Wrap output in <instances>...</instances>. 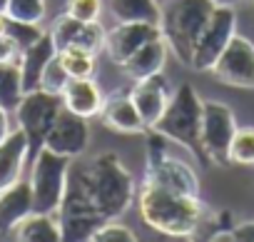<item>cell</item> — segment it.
<instances>
[{
    "label": "cell",
    "mask_w": 254,
    "mask_h": 242,
    "mask_svg": "<svg viewBox=\"0 0 254 242\" xmlns=\"http://www.w3.org/2000/svg\"><path fill=\"white\" fill-rule=\"evenodd\" d=\"M23 75L18 58L15 60H0V105L5 110H15L23 97Z\"/></svg>",
    "instance_id": "cell-23"
},
{
    "label": "cell",
    "mask_w": 254,
    "mask_h": 242,
    "mask_svg": "<svg viewBox=\"0 0 254 242\" xmlns=\"http://www.w3.org/2000/svg\"><path fill=\"white\" fill-rule=\"evenodd\" d=\"M102 102H105V95L100 85L95 82V78H70L67 87L63 90V105L70 112L87 120L100 115Z\"/></svg>",
    "instance_id": "cell-19"
},
{
    "label": "cell",
    "mask_w": 254,
    "mask_h": 242,
    "mask_svg": "<svg viewBox=\"0 0 254 242\" xmlns=\"http://www.w3.org/2000/svg\"><path fill=\"white\" fill-rule=\"evenodd\" d=\"M90 242H137V235L127 227V225L117 222V220H105V222L92 232Z\"/></svg>",
    "instance_id": "cell-29"
},
{
    "label": "cell",
    "mask_w": 254,
    "mask_h": 242,
    "mask_svg": "<svg viewBox=\"0 0 254 242\" xmlns=\"http://www.w3.org/2000/svg\"><path fill=\"white\" fill-rule=\"evenodd\" d=\"M13 133V125H10V110H5L0 105V145L8 140V135Z\"/></svg>",
    "instance_id": "cell-32"
},
{
    "label": "cell",
    "mask_w": 254,
    "mask_h": 242,
    "mask_svg": "<svg viewBox=\"0 0 254 242\" xmlns=\"http://www.w3.org/2000/svg\"><path fill=\"white\" fill-rule=\"evenodd\" d=\"M237 33V13L232 5H217L207 20V25L199 33V40L194 45V58H192V70L194 73H209L229 40Z\"/></svg>",
    "instance_id": "cell-9"
},
{
    "label": "cell",
    "mask_w": 254,
    "mask_h": 242,
    "mask_svg": "<svg viewBox=\"0 0 254 242\" xmlns=\"http://www.w3.org/2000/svg\"><path fill=\"white\" fill-rule=\"evenodd\" d=\"M30 158V145L28 138L20 128H15L8 140L0 145V190L10 187L15 180L23 177V167Z\"/></svg>",
    "instance_id": "cell-20"
},
{
    "label": "cell",
    "mask_w": 254,
    "mask_h": 242,
    "mask_svg": "<svg viewBox=\"0 0 254 242\" xmlns=\"http://www.w3.org/2000/svg\"><path fill=\"white\" fill-rule=\"evenodd\" d=\"M67 82H70V75H67V70L63 68L60 58L55 55V58H53V60L45 65V70H43V78H40V90L53 92V95H63V90L67 87Z\"/></svg>",
    "instance_id": "cell-28"
},
{
    "label": "cell",
    "mask_w": 254,
    "mask_h": 242,
    "mask_svg": "<svg viewBox=\"0 0 254 242\" xmlns=\"http://www.w3.org/2000/svg\"><path fill=\"white\" fill-rule=\"evenodd\" d=\"M63 95H53V92H45V90H30L20 97L18 107L13 110L15 112V123L18 128L25 133L28 138V145H30V160L33 155L43 148L45 143V135L50 133L55 117L60 115L63 110Z\"/></svg>",
    "instance_id": "cell-7"
},
{
    "label": "cell",
    "mask_w": 254,
    "mask_h": 242,
    "mask_svg": "<svg viewBox=\"0 0 254 242\" xmlns=\"http://www.w3.org/2000/svg\"><path fill=\"white\" fill-rule=\"evenodd\" d=\"M65 13L82 23H95L102 15V0H65Z\"/></svg>",
    "instance_id": "cell-30"
},
{
    "label": "cell",
    "mask_w": 254,
    "mask_h": 242,
    "mask_svg": "<svg viewBox=\"0 0 254 242\" xmlns=\"http://www.w3.org/2000/svg\"><path fill=\"white\" fill-rule=\"evenodd\" d=\"M107 10L115 23L160 25V20H162V5L157 0H107Z\"/></svg>",
    "instance_id": "cell-22"
},
{
    "label": "cell",
    "mask_w": 254,
    "mask_h": 242,
    "mask_svg": "<svg viewBox=\"0 0 254 242\" xmlns=\"http://www.w3.org/2000/svg\"><path fill=\"white\" fill-rule=\"evenodd\" d=\"M167 58H170V45L160 35V38L145 43L140 50H135L130 58L120 65V70L135 82V80H142V78H150V75L162 73L165 65H167Z\"/></svg>",
    "instance_id": "cell-16"
},
{
    "label": "cell",
    "mask_w": 254,
    "mask_h": 242,
    "mask_svg": "<svg viewBox=\"0 0 254 242\" xmlns=\"http://www.w3.org/2000/svg\"><path fill=\"white\" fill-rule=\"evenodd\" d=\"M5 20H8V18H5ZM43 33H45V28H43V25L18 23V20H8V23H5V35H8V38H10V43L15 45L18 55H20L25 48H30L33 43H38V40L43 38Z\"/></svg>",
    "instance_id": "cell-26"
},
{
    "label": "cell",
    "mask_w": 254,
    "mask_h": 242,
    "mask_svg": "<svg viewBox=\"0 0 254 242\" xmlns=\"http://www.w3.org/2000/svg\"><path fill=\"white\" fill-rule=\"evenodd\" d=\"M160 35H162L160 25H152V23H115L105 35V53L110 63L120 68L135 50H140L145 43Z\"/></svg>",
    "instance_id": "cell-12"
},
{
    "label": "cell",
    "mask_w": 254,
    "mask_h": 242,
    "mask_svg": "<svg viewBox=\"0 0 254 242\" xmlns=\"http://www.w3.org/2000/svg\"><path fill=\"white\" fill-rule=\"evenodd\" d=\"M202 105L204 100H199L197 90L190 82H182L172 92L167 110L152 130L165 135L170 143L185 148L199 162H207V155L202 150Z\"/></svg>",
    "instance_id": "cell-2"
},
{
    "label": "cell",
    "mask_w": 254,
    "mask_h": 242,
    "mask_svg": "<svg viewBox=\"0 0 254 242\" xmlns=\"http://www.w3.org/2000/svg\"><path fill=\"white\" fill-rule=\"evenodd\" d=\"M237 117L229 105L219 100H204L202 105V150L212 165H232L229 145L237 133Z\"/></svg>",
    "instance_id": "cell-8"
},
{
    "label": "cell",
    "mask_w": 254,
    "mask_h": 242,
    "mask_svg": "<svg viewBox=\"0 0 254 242\" xmlns=\"http://www.w3.org/2000/svg\"><path fill=\"white\" fill-rule=\"evenodd\" d=\"M70 162H72V158L58 155L48 148H40L33 155L28 182L33 190V210L35 212H58L63 195H65Z\"/></svg>",
    "instance_id": "cell-5"
},
{
    "label": "cell",
    "mask_w": 254,
    "mask_h": 242,
    "mask_svg": "<svg viewBox=\"0 0 254 242\" xmlns=\"http://www.w3.org/2000/svg\"><path fill=\"white\" fill-rule=\"evenodd\" d=\"M58 58H60V63H63V68L67 70L70 78H95L97 55L90 53L87 48L67 45V48L58 50Z\"/></svg>",
    "instance_id": "cell-24"
},
{
    "label": "cell",
    "mask_w": 254,
    "mask_h": 242,
    "mask_svg": "<svg viewBox=\"0 0 254 242\" xmlns=\"http://www.w3.org/2000/svg\"><path fill=\"white\" fill-rule=\"evenodd\" d=\"M13 237L20 242H60L63 227L58 220V212H30L25 215L18 227L13 230Z\"/></svg>",
    "instance_id": "cell-21"
},
{
    "label": "cell",
    "mask_w": 254,
    "mask_h": 242,
    "mask_svg": "<svg viewBox=\"0 0 254 242\" xmlns=\"http://www.w3.org/2000/svg\"><path fill=\"white\" fill-rule=\"evenodd\" d=\"M214 80L229 85V87H242V90H254V43L239 33L229 40L214 68L209 70Z\"/></svg>",
    "instance_id": "cell-10"
},
{
    "label": "cell",
    "mask_w": 254,
    "mask_h": 242,
    "mask_svg": "<svg viewBox=\"0 0 254 242\" xmlns=\"http://www.w3.org/2000/svg\"><path fill=\"white\" fill-rule=\"evenodd\" d=\"M5 23H8V20H5V15L0 13V38H5Z\"/></svg>",
    "instance_id": "cell-35"
},
{
    "label": "cell",
    "mask_w": 254,
    "mask_h": 242,
    "mask_svg": "<svg viewBox=\"0 0 254 242\" xmlns=\"http://www.w3.org/2000/svg\"><path fill=\"white\" fill-rule=\"evenodd\" d=\"M43 148L65 155V158H82L90 148V125L87 117H80L75 112H70L67 107L60 110V115L55 117V123L50 128V133L45 135Z\"/></svg>",
    "instance_id": "cell-11"
},
{
    "label": "cell",
    "mask_w": 254,
    "mask_h": 242,
    "mask_svg": "<svg viewBox=\"0 0 254 242\" xmlns=\"http://www.w3.org/2000/svg\"><path fill=\"white\" fill-rule=\"evenodd\" d=\"M232 165H254V128H237L229 145Z\"/></svg>",
    "instance_id": "cell-27"
},
{
    "label": "cell",
    "mask_w": 254,
    "mask_h": 242,
    "mask_svg": "<svg viewBox=\"0 0 254 242\" xmlns=\"http://www.w3.org/2000/svg\"><path fill=\"white\" fill-rule=\"evenodd\" d=\"M97 117L107 130L120 133V135H142V133H147L145 120H142L137 105L130 97V90H117L115 95L105 97Z\"/></svg>",
    "instance_id": "cell-14"
},
{
    "label": "cell",
    "mask_w": 254,
    "mask_h": 242,
    "mask_svg": "<svg viewBox=\"0 0 254 242\" xmlns=\"http://www.w3.org/2000/svg\"><path fill=\"white\" fill-rule=\"evenodd\" d=\"M45 13H48V0H8L3 8V15L8 20L33 23V25H40Z\"/></svg>",
    "instance_id": "cell-25"
},
{
    "label": "cell",
    "mask_w": 254,
    "mask_h": 242,
    "mask_svg": "<svg viewBox=\"0 0 254 242\" xmlns=\"http://www.w3.org/2000/svg\"><path fill=\"white\" fill-rule=\"evenodd\" d=\"M137 207L145 225L167 237H194L209 215L199 195H185L150 182H142Z\"/></svg>",
    "instance_id": "cell-1"
},
{
    "label": "cell",
    "mask_w": 254,
    "mask_h": 242,
    "mask_svg": "<svg viewBox=\"0 0 254 242\" xmlns=\"http://www.w3.org/2000/svg\"><path fill=\"white\" fill-rule=\"evenodd\" d=\"M90 190L97 212L105 220L122 217L135 202V180L115 153H102L87 162Z\"/></svg>",
    "instance_id": "cell-3"
},
{
    "label": "cell",
    "mask_w": 254,
    "mask_h": 242,
    "mask_svg": "<svg viewBox=\"0 0 254 242\" xmlns=\"http://www.w3.org/2000/svg\"><path fill=\"white\" fill-rule=\"evenodd\" d=\"M5 3H8V0H0V13H3V8H5Z\"/></svg>",
    "instance_id": "cell-36"
},
{
    "label": "cell",
    "mask_w": 254,
    "mask_h": 242,
    "mask_svg": "<svg viewBox=\"0 0 254 242\" xmlns=\"http://www.w3.org/2000/svg\"><path fill=\"white\" fill-rule=\"evenodd\" d=\"M33 212V190L28 180H15L10 187L0 190V235H13L18 222Z\"/></svg>",
    "instance_id": "cell-17"
},
{
    "label": "cell",
    "mask_w": 254,
    "mask_h": 242,
    "mask_svg": "<svg viewBox=\"0 0 254 242\" xmlns=\"http://www.w3.org/2000/svg\"><path fill=\"white\" fill-rule=\"evenodd\" d=\"M214 3H217V5H232V8H234V5H239V3H247V0H214Z\"/></svg>",
    "instance_id": "cell-34"
},
{
    "label": "cell",
    "mask_w": 254,
    "mask_h": 242,
    "mask_svg": "<svg viewBox=\"0 0 254 242\" xmlns=\"http://www.w3.org/2000/svg\"><path fill=\"white\" fill-rule=\"evenodd\" d=\"M55 55H58V48L53 43L50 30H45L38 43H33L30 48H25L18 55V65H20V75H23V92H30V90L40 87L43 70Z\"/></svg>",
    "instance_id": "cell-18"
},
{
    "label": "cell",
    "mask_w": 254,
    "mask_h": 242,
    "mask_svg": "<svg viewBox=\"0 0 254 242\" xmlns=\"http://www.w3.org/2000/svg\"><path fill=\"white\" fill-rule=\"evenodd\" d=\"M232 240L234 242H254V222H242L232 227Z\"/></svg>",
    "instance_id": "cell-31"
},
{
    "label": "cell",
    "mask_w": 254,
    "mask_h": 242,
    "mask_svg": "<svg viewBox=\"0 0 254 242\" xmlns=\"http://www.w3.org/2000/svg\"><path fill=\"white\" fill-rule=\"evenodd\" d=\"M214 8V0H170L162 8V38L167 40L170 53H175V58L182 65L192 68L194 45Z\"/></svg>",
    "instance_id": "cell-4"
},
{
    "label": "cell",
    "mask_w": 254,
    "mask_h": 242,
    "mask_svg": "<svg viewBox=\"0 0 254 242\" xmlns=\"http://www.w3.org/2000/svg\"><path fill=\"white\" fill-rule=\"evenodd\" d=\"M50 35H53V43L58 50L67 48V45H80V48H87L90 53H102L105 50V35L107 30L100 25V20L95 23H82V20H75L72 15L63 13L53 28H50Z\"/></svg>",
    "instance_id": "cell-15"
},
{
    "label": "cell",
    "mask_w": 254,
    "mask_h": 242,
    "mask_svg": "<svg viewBox=\"0 0 254 242\" xmlns=\"http://www.w3.org/2000/svg\"><path fill=\"white\" fill-rule=\"evenodd\" d=\"M18 58V50H15V45L10 43V38L5 35V38H0V60H15Z\"/></svg>",
    "instance_id": "cell-33"
},
{
    "label": "cell",
    "mask_w": 254,
    "mask_h": 242,
    "mask_svg": "<svg viewBox=\"0 0 254 242\" xmlns=\"http://www.w3.org/2000/svg\"><path fill=\"white\" fill-rule=\"evenodd\" d=\"M167 138L150 130V140H147V167H145V180L150 185H160L175 192H185V195H199V180L192 170V165H187L185 160H180L177 155L167 153Z\"/></svg>",
    "instance_id": "cell-6"
},
{
    "label": "cell",
    "mask_w": 254,
    "mask_h": 242,
    "mask_svg": "<svg viewBox=\"0 0 254 242\" xmlns=\"http://www.w3.org/2000/svg\"><path fill=\"white\" fill-rule=\"evenodd\" d=\"M172 92H175V90L170 87L165 73H157V75L135 80V85L130 87V97H132V102L137 105V110H140V115H142V120H145L147 133L157 125V120H160L162 112L167 110Z\"/></svg>",
    "instance_id": "cell-13"
}]
</instances>
